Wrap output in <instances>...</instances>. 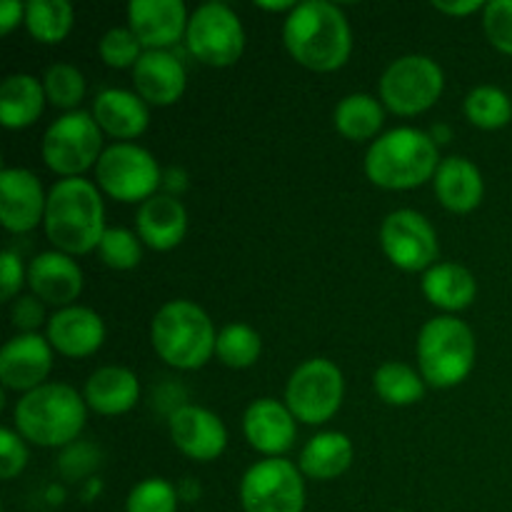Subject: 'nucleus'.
Listing matches in <instances>:
<instances>
[{"label": "nucleus", "mask_w": 512, "mask_h": 512, "mask_svg": "<svg viewBox=\"0 0 512 512\" xmlns=\"http://www.w3.org/2000/svg\"><path fill=\"white\" fill-rule=\"evenodd\" d=\"M20 18H25V5L15 3V0L0 3V33L8 35L20 23Z\"/></svg>", "instance_id": "79ce46f5"}, {"label": "nucleus", "mask_w": 512, "mask_h": 512, "mask_svg": "<svg viewBox=\"0 0 512 512\" xmlns=\"http://www.w3.org/2000/svg\"><path fill=\"white\" fill-rule=\"evenodd\" d=\"M48 340L60 355L68 358H85L93 355L105 340V323L95 310L70 308L58 310L48 323Z\"/></svg>", "instance_id": "aec40b11"}, {"label": "nucleus", "mask_w": 512, "mask_h": 512, "mask_svg": "<svg viewBox=\"0 0 512 512\" xmlns=\"http://www.w3.org/2000/svg\"><path fill=\"white\" fill-rule=\"evenodd\" d=\"M373 388L390 405H413L425 395L423 375L405 363H385L375 370Z\"/></svg>", "instance_id": "7c9ffc66"}, {"label": "nucleus", "mask_w": 512, "mask_h": 512, "mask_svg": "<svg viewBox=\"0 0 512 512\" xmlns=\"http://www.w3.org/2000/svg\"><path fill=\"white\" fill-rule=\"evenodd\" d=\"M258 8H263V10H295V3H290V0H283V3H263V0H258Z\"/></svg>", "instance_id": "c03bdc74"}, {"label": "nucleus", "mask_w": 512, "mask_h": 512, "mask_svg": "<svg viewBox=\"0 0 512 512\" xmlns=\"http://www.w3.org/2000/svg\"><path fill=\"white\" fill-rule=\"evenodd\" d=\"M345 395L343 373L325 358L308 360L288 380L285 400L295 420L305 425L328 423L340 410Z\"/></svg>", "instance_id": "6e6552de"}, {"label": "nucleus", "mask_w": 512, "mask_h": 512, "mask_svg": "<svg viewBox=\"0 0 512 512\" xmlns=\"http://www.w3.org/2000/svg\"><path fill=\"white\" fill-rule=\"evenodd\" d=\"M243 430L248 443L253 445L258 453L270 455V458L288 453L295 443L293 413L273 398L255 400V403L245 410Z\"/></svg>", "instance_id": "6ab92c4d"}, {"label": "nucleus", "mask_w": 512, "mask_h": 512, "mask_svg": "<svg viewBox=\"0 0 512 512\" xmlns=\"http://www.w3.org/2000/svg\"><path fill=\"white\" fill-rule=\"evenodd\" d=\"M483 25L493 48L512 55V0H493L485 5Z\"/></svg>", "instance_id": "4c0bfd02"}, {"label": "nucleus", "mask_w": 512, "mask_h": 512, "mask_svg": "<svg viewBox=\"0 0 512 512\" xmlns=\"http://www.w3.org/2000/svg\"><path fill=\"white\" fill-rule=\"evenodd\" d=\"M420 375L433 388H455L475 365V335L463 320L443 315L418 335Z\"/></svg>", "instance_id": "423d86ee"}, {"label": "nucleus", "mask_w": 512, "mask_h": 512, "mask_svg": "<svg viewBox=\"0 0 512 512\" xmlns=\"http://www.w3.org/2000/svg\"><path fill=\"white\" fill-rule=\"evenodd\" d=\"M25 25L38 43L55 45L73 28V8L65 0H30L25 5Z\"/></svg>", "instance_id": "c756f323"}, {"label": "nucleus", "mask_w": 512, "mask_h": 512, "mask_svg": "<svg viewBox=\"0 0 512 512\" xmlns=\"http://www.w3.org/2000/svg\"><path fill=\"white\" fill-rule=\"evenodd\" d=\"M353 463V443L343 433H320L300 453V473L313 480H333Z\"/></svg>", "instance_id": "cd10ccee"}, {"label": "nucleus", "mask_w": 512, "mask_h": 512, "mask_svg": "<svg viewBox=\"0 0 512 512\" xmlns=\"http://www.w3.org/2000/svg\"><path fill=\"white\" fill-rule=\"evenodd\" d=\"M480 8H485V5L478 3V0L475 3H435V10L448 15H470Z\"/></svg>", "instance_id": "37998d69"}, {"label": "nucleus", "mask_w": 512, "mask_h": 512, "mask_svg": "<svg viewBox=\"0 0 512 512\" xmlns=\"http://www.w3.org/2000/svg\"><path fill=\"white\" fill-rule=\"evenodd\" d=\"M13 323L15 328L23 330L25 335L33 333L43 323V305L38 298H18L13 305Z\"/></svg>", "instance_id": "a19ab883"}, {"label": "nucleus", "mask_w": 512, "mask_h": 512, "mask_svg": "<svg viewBox=\"0 0 512 512\" xmlns=\"http://www.w3.org/2000/svg\"><path fill=\"white\" fill-rule=\"evenodd\" d=\"M445 88V75L428 55H405L380 78V100L395 115H418L433 108Z\"/></svg>", "instance_id": "1a4fd4ad"}, {"label": "nucleus", "mask_w": 512, "mask_h": 512, "mask_svg": "<svg viewBox=\"0 0 512 512\" xmlns=\"http://www.w3.org/2000/svg\"><path fill=\"white\" fill-rule=\"evenodd\" d=\"M0 285H3V300H13L23 285V263L10 250L0 255Z\"/></svg>", "instance_id": "ea45409f"}, {"label": "nucleus", "mask_w": 512, "mask_h": 512, "mask_svg": "<svg viewBox=\"0 0 512 512\" xmlns=\"http://www.w3.org/2000/svg\"><path fill=\"white\" fill-rule=\"evenodd\" d=\"M43 185L30 170L5 168L0 173V218L10 233H28L45 220Z\"/></svg>", "instance_id": "2eb2a0df"}, {"label": "nucleus", "mask_w": 512, "mask_h": 512, "mask_svg": "<svg viewBox=\"0 0 512 512\" xmlns=\"http://www.w3.org/2000/svg\"><path fill=\"white\" fill-rule=\"evenodd\" d=\"M438 148L428 133L398 128L380 135L365 155V173L385 190H410L438 173Z\"/></svg>", "instance_id": "7ed1b4c3"}, {"label": "nucleus", "mask_w": 512, "mask_h": 512, "mask_svg": "<svg viewBox=\"0 0 512 512\" xmlns=\"http://www.w3.org/2000/svg\"><path fill=\"white\" fill-rule=\"evenodd\" d=\"M335 128L348 140H368L380 133L385 123L383 105L365 93H353L343 98L335 108Z\"/></svg>", "instance_id": "c85d7f7f"}, {"label": "nucleus", "mask_w": 512, "mask_h": 512, "mask_svg": "<svg viewBox=\"0 0 512 512\" xmlns=\"http://www.w3.org/2000/svg\"><path fill=\"white\" fill-rule=\"evenodd\" d=\"M260 335L255 333L250 325L233 323L218 333V343H215V355L223 360L228 368H250L255 360L260 358Z\"/></svg>", "instance_id": "473e14b6"}, {"label": "nucleus", "mask_w": 512, "mask_h": 512, "mask_svg": "<svg viewBox=\"0 0 512 512\" xmlns=\"http://www.w3.org/2000/svg\"><path fill=\"white\" fill-rule=\"evenodd\" d=\"M85 425V400L70 385L45 383L25 393L15 405L20 438L40 448H60L80 435Z\"/></svg>", "instance_id": "20e7f679"}, {"label": "nucleus", "mask_w": 512, "mask_h": 512, "mask_svg": "<svg viewBox=\"0 0 512 512\" xmlns=\"http://www.w3.org/2000/svg\"><path fill=\"white\" fill-rule=\"evenodd\" d=\"M93 118L103 133L113 135L118 140H133L145 133L150 113L140 95L110 88L98 93V98H95Z\"/></svg>", "instance_id": "5701e85b"}, {"label": "nucleus", "mask_w": 512, "mask_h": 512, "mask_svg": "<svg viewBox=\"0 0 512 512\" xmlns=\"http://www.w3.org/2000/svg\"><path fill=\"white\" fill-rule=\"evenodd\" d=\"M170 438L175 448L188 458L208 463L223 455L228 445V430L223 420L198 405H183L170 415Z\"/></svg>", "instance_id": "4468645a"}, {"label": "nucleus", "mask_w": 512, "mask_h": 512, "mask_svg": "<svg viewBox=\"0 0 512 512\" xmlns=\"http://www.w3.org/2000/svg\"><path fill=\"white\" fill-rule=\"evenodd\" d=\"M435 195L440 203L453 213H470L480 205L485 193L483 175L470 163L468 158H445L438 165V173L433 178Z\"/></svg>", "instance_id": "b1692460"}, {"label": "nucleus", "mask_w": 512, "mask_h": 512, "mask_svg": "<svg viewBox=\"0 0 512 512\" xmlns=\"http://www.w3.org/2000/svg\"><path fill=\"white\" fill-rule=\"evenodd\" d=\"M245 512H303L305 485L300 470L280 458L260 460L240 483Z\"/></svg>", "instance_id": "f8f14e48"}, {"label": "nucleus", "mask_w": 512, "mask_h": 512, "mask_svg": "<svg viewBox=\"0 0 512 512\" xmlns=\"http://www.w3.org/2000/svg\"><path fill=\"white\" fill-rule=\"evenodd\" d=\"M155 353L178 370H195L215 353L218 333L213 320L190 300H173L155 313L150 328Z\"/></svg>", "instance_id": "39448f33"}, {"label": "nucleus", "mask_w": 512, "mask_h": 512, "mask_svg": "<svg viewBox=\"0 0 512 512\" xmlns=\"http://www.w3.org/2000/svg\"><path fill=\"white\" fill-rule=\"evenodd\" d=\"M138 238L153 250H173L183 243L188 230V213L173 195H153L138 210Z\"/></svg>", "instance_id": "4be33fe9"}, {"label": "nucleus", "mask_w": 512, "mask_h": 512, "mask_svg": "<svg viewBox=\"0 0 512 512\" xmlns=\"http://www.w3.org/2000/svg\"><path fill=\"white\" fill-rule=\"evenodd\" d=\"M95 178L105 195L120 203L150 200L160 185V168L153 155L133 143H118L103 150Z\"/></svg>", "instance_id": "9d476101"}, {"label": "nucleus", "mask_w": 512, "mask_h": 512, "mask_svg": "<svg viewBox=\"0 0 512 512\" xmlns=\"http://www.w3.org/2000/svg\"><path fill=\"white\" fill-rule=\"evenodd\" d=\"M188 48L200 63L228 68L238 63L245 50V30L238 15L223 3H205L190 15Z\"/></svg>", "instance_id": "9b49d317"}, {"label": "nucleus", "mask_w": 512, "mask_h": 512, "mask_svg": "<svg viewBox=\"0 0 512 512\" xmlns=\"http://www.w3.org/2000/svg\"><path fill=\"white\" fill-rule=\"evenodd\" d=\"M28 285L35 298L43 303L70 308V303L83 290V273L70 255L53 250V253H40L30 263Z\"/></svg>", "instance_id": "a211bd4d"}, {"label": "nucleus", "mask_w": 512, "mask_h": 512, "mask_svg": "<svg viewBox=\"0 0 512 512\" xmlns=\"http://www.w3.org/2000/svg\"><path fill=\"white\" fill-rule=\"evenodd\" d=\"M380 243L390 263L405 273L433 268L438 258V235L415 210H395L380 228Z\"/></svg>", "instance_id": "ddd939ff"}, {"label": "nucleus", "mask_w": 512, "mask_h": 512, "mask_svg": "<svg viewBox=\"0 0 512 512\" xmlns=\"http://www.w3.org/2000/svg\"><path fill=\"white\" fill-rule=\"evenodd\" d=\"M140 395V383L133 370L108 365L95 370L85 383V405L100 415H123L135 408Z\"/></svg>", "instance_id": "393cba45"}, {"label": "nucleus", "mask_w": 512, "mask_h": 512, "mask_svg": "<svg viewBox=\"0 0 512 512\" xmlns=\"http://www.w3.org/2000/svg\"><path fill=\"white\" fill-rule=\"evenodd\" d=\"M140 98L153 105H173L185 93V68L168 50H145L133 68Z\"/></svg>", "instance_id": "412c9836"}, {"label": "nucleus", "mask_w": 512, "mask_h": 512, "mask_svg": "<svg viewBox=\"0 0 512 512\" xmlns=\"http://www.w3.org/2000/svg\"><path fill=\"white\" fill-rule=\"evenodd\" d=\"M43 223L50 243L65 255L90 253L108 230L98 188L83 178H65L53 185Z\"/></svg>", "instance_id": "f03ea898"}, {"label": "nucleus", "mask_w": 512, "mask_h": 512, "mask_svg": "<svg viewBox=\"0 0 512 512\" xmlns=\"http://www.w3.org/2000/svg\"><path fill=\"white\" fill-rule=\"evenodd\" d=\"M100 260L113 270H133L140 263L138 235L125 228H108L98 245Z\"/></svg>", "instance_id": "c9c22d12"}, {"label": "nucleus", "mask_w": 512, "mask_h": 512, "mask_svg": "<svg viewBox=\"0 0 512 512\" xmlns=\"http://www.w3.org/2000/svg\"><path fill=\"white\" fill-rule=\"evenodd\" d=\"M128 512H175L178 510V493L163 478H148L135 485L125 503Z\"/></svg>", "instance_id": "f704fd0d"}, {"label": "nucleus", "mask_w": 512, "mask_h": 512, "mask_svg": "<svg viewBox=\"0 0 512 512\" xmlns=\"http://www.w3.org/2000/svg\"><path fill=\"white\" fill-rule=\"evenodd\" d=\"M288 53L303 68L330 73L348 63L353 35L338 5L325 0H308L290 10L283 28Z\"/></svg>", "instance_id": "f257e3e1"}, {"label": "nucleus", "mask_w": 512, "mask_h": 512, "mask_svg": "<svg viewBox=\"0 0 512 512\" xmlns=\"http://www.w3.org/2000/svg\"><path fill=\"white\" fill-rule=\"evenodd\" d=\"M140 40L130 28H113L100 40V58L110 68H135L140 60Z\"/></svg>", "instance_id": "e433bc0d"}, {"label": "nucleus", "mask_w": 512, "mask_h": 512, "mask_svg": "<svg viewBox=\"0 0 512 512\" xmlns=\"http://www.w3.org/2000/svg\"><path fill=\"white\" fill-rule=\"evenodd\" d=\"M25 465H28V448L20 435L10 428L0 430V475L3 480H13L15 475L23 473Z\"/></svg>", "instance_id": "58836bf2"}, {"label": "nucleus", "mask_w": 512, "mask_h": 512, "mask_svg": "<svg viewBox=\"0 0 512 512\" xmlns=\"http://www.w3.org/2000/svg\"><path fill=\"white\" fill-rule=\"evenodd\" d=\"M53 368V353L50 343L40 335L20 333L18 338L8 340L0 353V380L8 390L18 393H33Z\"/></svg>", "instance_id": "dca6fc26"}, {"label": "nucleus", "mask_w": 512, "mask_h": 512, "mask_svg": "<svg viewBox=\"0 0 512 512\" xmlns=\"http://www.w3.org/2000/svg\"><path fill=\"white\" fill-rule=\"evenodd\" d=\"M130 30L145 50H165L188 33V13L180 0H133L128 5Z\"/></svg>", "instance_id": "f3484780"}, {"label": "nucleus", "mask_w": 512, "mask_h": 512, "mask_svg": "<svg viewBox=\"0 0 512 512\" xmlns=\"http://www.w3.org/2000/svg\"><path fill=\"white\" fill-rule=\"evenodd\" d=\"M45 98L55 105V108H75L80 100L85 98V78L75 65L58 63L45 73L43 78Z\"/></svg>", "instance_id": "72a5a7b5"}, {"label": "nucleus", "mask_w": 512, "mask_h": 512, "mask_svg": "<svg viewBox=\"0 0 512 512\" xmlns=\"http://www.w3.org/2000/svg\"><path fill=\"white\" fill-rule=\"evenodd\" d=\"M465 115L475 128L498 130L510 123L512 103L500 88L480 85V88L470 90V95L465 98Z\"/></svg>", "instance_id": "2f4dec72"}, {"label": "nucleus", "mask_w": 512, "mask_h": 512, "mask_svg": "<svg viewBox=\"0 0 512 512\" xmlns=\"http://www.w3.org/2000/svg\"><path fill=\"white\" fill-rule=\"evenodd\" d=\"M45 88L33 75H8L0 85V123L8 130L33 125L45 108Z\"/></svg>", "instance_id": "a878e982"}, {"label": "nucleus", "mask_w": 512, "mask_h": 512, "mask_svg": "<svg viewBox=\"0 0 512 512\" xmlns=\"http://www.w3.org/2000/svg\"><path fill=\"white\" fill-rule=\"evenodd\" d=\"M423 293L435 308L465 310L475 300L478 285L470 270L455 263H438L423 275Z\"/></svg>", "instance_id": "bb28decb"}, {"label": "nucleus", "mask_w": 512, "mask_h": 512, "mask_svg": "<svg viewBox=\"0 0 512 512\" xmlns=\"http://www.w3.org/2000/svg\"><path fill=\"white\" fill-rule=\"evenodd\" d=\"M103 130L95 118L83 110L63 115L55 120L43 138V160L53 173L63 178H78L80 173L98 165L103 155Z\"/></svg>", "instance_id": "0eeeda50"}]
</instances>
